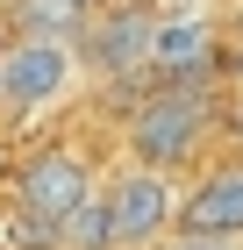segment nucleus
<instances>
[{"instance_id": "nucleus-3", "label": "nucleus", "mask_w": 243, "mask_h": 250, "mask_svg": "<svg viewBox=\"0 0 243 250\" xmlns=\"http://www.w3.org/2000/svg\"><path fill=\"white\" fill-rule=\"evenodd\" d=\"M172 186L157 172H143V165H136V172H122L108 186V222H114V250H143V243H157V236L172 229Z\"/></svg>"}, {"instance_id": "nucleus-9", "label": "nucleus", "mask_w": 243, "mask_h": 250, "mask_svg": "<svg viewBox=\"0 0 243 250\" xmlns=\"http://www.w3.org/2000/svg\"><path fill=\"white\" fill-rule=\"evenodd\" d=\"M0 243L7 250H65V229L43 222V214H29V208H7L0 214Z\"/></svg>"}, {"instance_id": "nucleus-11", "label": "nucleus", "mask_w": 243, "mask_h": 250, "mask_svg": "<svg viewBox=\"0 0 243 250\" xmlns=\"http://www.w3.org/2000/svg\"><path fill=\"white\" fill-rule=\"evenodd\" d=\"M179 250H236V243H222V236H179Z\"/></svg>"}, {"instance_id": "nucleus-4", "label": "nucleus", "mask_w": 243, "mask_h": 250, "mask_svg": "<svg viewBox=\"0 0 243 250\" xmlns=\"http://www.w3.org/2000/svg\"><path fill=\"white\" fill-rule=\"evenodd\" d=\"M65 79H72V50H65V43L22 36V43L0 50V100H7V107H43V100L65 93Z\"/></svg>"}, {"instance_id": "nucleus-2", "label": "nucleus", "mask_w": 243, "mask_h": 250, "mask_svg": "<svg viewBox=\"0 0 243 250\" xmlns=\"http://www.w3.org/2000/svg\"><path fill=\"white\" fill-rule=\"evenodd\" d=\"M93 200V186H86V165H79L72 150H36V157H22V172H15V208L43 214V222H72L79 208Z\"/></svg>"}, {"instance_id": "nucleus-8", "label": "nucleus", "mask_w": 243, "mask_h": 250, "mask_svg": "<svg viewBox=\"0 0 243 250\" xmlns=\"http://www.w3.org/2000/svg\"><path fill=\"white\" fill-rule=\"evenodd\" d=\"M72 29H86V7H72V0H22V36L65 43Z\"/></svg>"}, {"instance_id": "nucleus-7", "label": "nucleus", "mask_w": 243, "mask_h": 250, "mask_svg": "<svg viewBox=\"0 0 243 250\" xmlns=\"http://www.w3.org/2000/svg\"><path fill=\"white\" fill-rule=\"evenodd\" d=\"M207 58H215V29L200 15H165L150 29V72H172L179 86H193L207 72Z\"/></svg>"}, {"instance_id": "nucleus-1", "label": "nucleus", "mask_w": 243, "mask_h": 250, "mask_svg": "<svg viewBox=\"0 0 243 250\" xmlns=\"http://www.w3.org/2000/svg\"><path fill=\"white\" fill-rule=\"evenodd\" d=\"M207 122H215L207 86H157L150 100H136V115H129V150H136L143 172H172L200 143Z\"/></svg>"}, {"instance_id": "nucleus-10", "label": "nucleus", "mask_w": 243, "mask_h": 250, "mask_svg": "<svg viewBox=\"0 0 243 250\" xmlns=\"http://www.w3.org/2000/svg\"><path fill=\"white\" fill-rule=\"evenodd\" d=\"M65 250H114V222H108V193L65 222Z\"/></svg>"}, {"instance_id": "nucleus-6", "label": "nucleus", "mask_w": 243, "mask_h": 250, "mask_svg": "<svg viewBox=\"0 0 243 250\" xmlns=\"http://www.w3.org/2000/svg\"><path fill=\"white\" fill-rule=\"evenodd\" d=\"M179 229H186V236H222V243H236V236H243V165H222V172H207L200 186L186 193Z\"/></svg>"}, {"instance_id": "nucleus-5", "label": "nucleus", "mask_w": 243, "mask_h": 250, "mask_svg": "<svg viewBox=\"0 0 243 250\" xmlns=\"http://www.w3.org/2000/svg\"><path fill=\"white\" fill-rule=\"evenodd\" d=\"M150 29L157 15L143 7H100V21H86V58H93L100 79H129L150 64Z\"/></svg>"}]
</instances>
